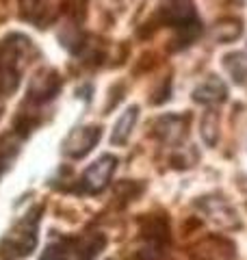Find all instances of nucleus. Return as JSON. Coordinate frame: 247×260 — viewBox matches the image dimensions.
<instances>
[{
	"label": "nucleus",
	"mask_w": 247,
	"mask_h": 260,
	"mask_svg": "<svg viewBox=\"0 0 247 260\" xmlns=\"http://www.w3.org/2000/svg\"><path fill=\"white\" fill-rule=\"evenodd\" d=\"M44 208L35 206L28 215H24L9 232L0 241V258L3 260H18L35 251L39 241V219Z\"/></svg>",
	"instance_id": "1"
},
{
	"label": "nucleus",
	"mask_w": 247,
	"mask_h": 260,
	"mask_svg": "<svg viewBox=\"0 0 247 260\" xmlns=\"http://www.w3.org/2000/svg\"><path fill=\"white\" fill-rule=\"evenodd\" d=\"M159 22L178 32L176 48H187L202 32V20L197 18L193 0H167L159 13Z\"/></svg>",
	"instance_id": "2"
},
{
	"label": "nucleus",
	"mask_w": 247,
	"mask_h": 260,
	"mask_svg": "<svg viewBox=\"0 0 247 260\" xmlns=\"http://www.w3.org/2000/svg\"><path fill=\"white\" fill-rule=\"evenodd\" d=\"M106 247V237L100 232H89L82 237H56L48 243L41 260H96Z\"/></svg>",
	"instance_id": "3"
},
{
	"label": "nucleus",
	"mask_w": 247,
	"mask_h": 260,
	"mask_svg": "<svg viewBox=\"0 0 247 260\" xmlns=\"http://www.w3.org/2000/svg\"><path fill=\"white\" fill-rule=\"evenodd\" d=\"M115 167H117V158L111 156V154H104V156L98 158L94 165L87 167V172L80 176L78 180V191L80 193H102L106 186H109L111 178L115 174Z\"/></svg>",
	"instance_id": "4"
},
{
	"label": "nucleus",
	"mask_w": 247,
	"mask_h": 260,
	"mask_svg": "<svg viewBox=\"0 0 247 260\" xmlns=\"http://www.w3.org/2000/svg\"><path fill=\"white\" fill-rule=\"evenodd\" d=\"M100 128L98 126H82L74 128L72 133L65 137V141L61 145V150L65 156L70 158H82L96 148V143L100 141Z\"/></svg>",
	"instance_id": "5"
},
{
	"label": "nucleus",
	"mask_w": 247,
	"mask_h": 260,
	"mask_svg": "<svg viewBox=\"0 0 247 260\" xmlns=\"http://www.w3.org/2000/svg\"><path fill=\"white\" fill-rule=\"evenodd\" d=\"M61 91V76L54 70H39L28 83V102L44 104Z\"/></svg>",
	"instance_id": "6"
},
{
	"label": "nucleus",
	"mask_w": 247,
	"mask_h": 260,
	"mask_svg": "<svg viewBox=\"0 0 247 260\" xmlns=\"http://www.w3.org/2000/svg\"><path fill=\"white\" fill-rule=\"evenodd\" d=\"M197 206H200L202 213L208 217L212 223H217L219 228L232 230V228L241 225L236 210L230 206L226 200H221V198H204V200H200V204H197Z\"/></svg>",
	"instance_id": "7"
},
{
	"label": "nucleus",
	"mask_w": 247,
	"mask_h": 260,
	"mask_svg": "<svg viewBox=\"0 0 247 260\" xmlns=\"http://www.w3.org/2000/svg\"><path fill=\"white\" fill-rule=\"evenodd\" d=\"M154 135L159 137L163 143L167 145H178L187 135V117L180 115H165L156 119L154 124Z\"/></svg>",
	"instance_id": "8"
},
{
	"label": "nucleus",
	"mask_w": 247,
	"mask_h": 260,
	"mask_svg": "<svg viewBox=\"0 0 247 260\" xmlns=\"http://www.w3.org/2000/svg\"><path fill=\"white\" fill-rule=\"evenodd\" d=\"M226 98H228V87L215 76L204 80V83L193 91V100L202 102V104H219V102H224Z\"/></svg>",
	"instance_id": "9"
},
{
	"label": "nucleus",
	"mask_w": 247,
	"mask_h": 260,
	"mask_svg": "<svg viewBox=\"0 0 247 260\" xmlns=\"http://www.w3.org/2000/svg\"><path fill=\"white\" fill-rule=\"evenodd\" d=\"M22 18L37 24L39 28H44L46 24L52 22L50 9H48V0H22Z\"/></svg>",
	"instance_id": "10"
},
{
	"label": "nucleus",
	"mask_w": 247,
	"mask_h": 260,
	"mask_svg": "<svg viewBox=\"0 0 247 260\" xmlns=\"http://www.w3.org/2000/svg\"><path fill=\"white\" fill-rule=\"evenodd\" d=\"M137 117H139V107H130L126 113H121V117L117 119V124L113 128V135H111V143L113 145H123L128 141L130 133L137 124Z\"/></svg>",
	"instance_id": "11"
},
{
	"label": "nucleus",
	"mask_w": 247,
	"mask_h": 260,
	"mask_svg": "<svg viewBox=\"0 0 247 260\" xmlns=\"http://www.w3.org/2000/svg\"><path fill=\"white\" fill-rule=\"evenodd\" d=\"M22 139H24L22 135H5V137H0V176L11 167V162L15 160V156H18Z\"/></svg>",
	"instance_id": "12"
},
{
	"label": "nucleus",
	"mask_w": 247,
	"mask_h": 260,
	"mask_svg": "<svg viewBox=\"0 0 247 260\" xmlns=\"http://www.w3.org/2000/svg\"><path fill=\"white\" fill-rule=\"evenodd\" d=\"M224 65L238 85H247V54H243V52L228 54L224 59Z\"/></svg>",
	"instance_id": "13"
},
{
	"label": "nucleus",
	"mask_w": 247,
	"mask_h": 260,
	"mask_svg": "<svg viewBox=\"0 0 247 260\" xmlns=\"http://www.w3.org/2000/svg\"><path fill=\"white\" fill-rule=\"evenodd\" d=\"M241 30H243V26L238 20H221L219 24H215V32H212V35H215L217 42L228 44V42H234V39L241 35Z\"/></svg>",
	"instance_id": "14"
},
{
	"label": "nucleus",
	"mask_w": 247,
	"mask_h": 260,
	"mask_svg": "<svg viewBox=\"0 0 247 260\" xmlns=\"http://www.w3.org/2000/svg\"><path fill=\"white\" fill-rule=\"evenodd\" d=\"M217 128H219L217 113L215 111H208L204 115V119H202V137H204L206 145H210V148L217 143Z\"/></svg>",
	"instance_id": "15"
}]
</instances>
